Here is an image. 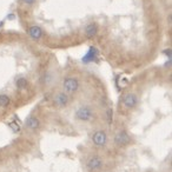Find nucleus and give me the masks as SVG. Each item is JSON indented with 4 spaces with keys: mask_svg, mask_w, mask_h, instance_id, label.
Segmentation results:
<instances>
[{
    "mask_svg": "<svg viewBox=\"0 0 172 172\" xmlns=\"http://www.w3.org/2000/svg\"><path fill=\"white\" fill-rule=\"evenodd\" d=\"M27 132L0 148V172H104L111 140L105 130L90 139H49L39 118L27 119Z\"/></svg>",
    "mask_w": 172,
    "mask_h": 172,
    "instance_id": "obj_1",
    "label": "nucleus"
},
{
    "mask_svg": "<svg viewBox=\"0 0 172 172\" xmlns=\"http://www.w3.org/2000/svg\"><path fill=\"white\" fill-rule=\"evenodd\" d=\"M64 91L66 93H74L79 89V81L76 78H66L63 83Z\"/></svg>",
    "mask_w": 172,
    "mask_h": 172,
    "instance_id": "obj_2",
    "label": "nucleus"
},
{
    "mask_svg": "<svg viewBox=\"0 0 172 172\" xmlns=\"http://www.w3.org/2000/svg\"><path fill=\"white\" fill-rule=\"evenodd\" d=\"M137 102H138V99H137V97H136V94L134 93L126 94L123 99V103L126 107H134V106L137 105Z\"/></svg>",
    "mask_w": 172,
    "mask_h": 172,
    "instance_id": "obj_3",
    "label": "nucleus"
},
{
    "mask_svg": "<svg viewBox=\"0 0 172 172\" xmlns=\"http://www.w3.org/2000/svg\"><path fill=\"white\" fill-rule=\"evenodd\" d=\"M29 34H30L31 38H33V39H40V38L43 37V31H41V29H40L39 26L33 25V26H31L30 30H29Z\"/></svg>",
    "mask_w": 172,
    "mask_h": 172,
    "instance_id": "obj_4",
    "label": "nucleus"
},
{
    "mask_svg": "<svg viewBox=\"0 0 172 172\" xmlns=\"http://www.w3.org/2000/svg\"><path fill=\"white\" fill-rule=\"evenodd\" d=\"M97 32H98V27H97L96 24H89L86 26V29H85V34L87 35L89 38L94 37L97 34Z\"/></svg>",
    "mask_w": 172,
    "mask_h": 172,
    "instance_id": "obj_5",
    "label": "nucleus"
},
{
    "mask_svg": "<svg viewBox=\"0 0 172 172\" xmlns=\"http://www.w3.org/2000/svg\"><path fill=\"white\" fill-rule=\"evenodd\" d=\"M35 0H23V3H25L26 5H32V4H34Z\"/></svg>",
    "mask_w": 172,
    "mask_h": 172,
    "instance_id": "obj_6",
    "label": "nucleus"
},
{
    "mask_svg": "<svg viewBox=\"0 0 172 172\" xmlns=\"http://www.w3.org/2000/svg\"><path fill=\"white\" fill-rule=\"evenodd\" d=\"M1 25H3V23H0V26H1Z\"/></svg>",
    "mask_w": 172,
    "mask_h": 172,
    "instance_id": "obj_7",
    "label": "nucleus"
}]
</instances>
